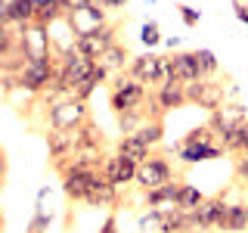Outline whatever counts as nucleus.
Here are the masks:
<instances>
[{
  "mask_svg": "<svg viewBox=\"0 0 248 233\" xmlns=\"http://www.w3.org/2000/svg\"><path fill=\"white\" fill-rule=\"evenodd\" d=\"M50 224H53V215L44 208V202H37V208H34V215H31L25 233H46V230H50Z\"/></svg>",
  "mask_w": 248,
  "mask_h": 233,
  "instance_id": "30",
  "label": "nucleus"
},
{
  "mask_svg": "<svg viewBox=\"0 0 248 233\" xmlns=\"http://www.w3.org/2000/svg\"><path fill=\"white\" fill-rule=\"evenodd\" d=\"M115 152L124 155V159H130V162H137V165H143V162L152 155V146L143 143L137 134H121L115 140Z\"/></svg>",
  "mask_w": 248,
  "mask_h": 233,
  "instance_id": "20",
  "label": "nucleus"
},
{
  "mask_svg": "<svg viewBox=\"0 0 248 233\" xmlns=\"http://www.w3.org/2000/svg\"><path fill=\"white\" fill-rule=\"evenodd\" d=\"M196 53H199V66H202V72H205V78H214L217 72H220V62H217V56L211 50L202 47V50H196Z\"/></svg>",
  "mask_w": 248,
  "mask_h": 233,
  "instance_id": "32",
  "label": "nucleus"
},
{
  "mask_svg": "<svg viewBox=\"0 0 248 233\" xmlns=\"http://www.w3.org/2000/svg\"><path fill=\"white\" fill-rule=\"evenodd\" d=\"M65 22H68V28H72V37H78V34H87L93 28L106 25L108 13H106V6L93 3V6H87V10H81V13H68Z\"/></svg>",
  "mask_w": 248,
  "mask_h": 233,
  "instance_id": "12",
  "label": "nucleus"
},
{
  "mask_svg": "<svg viewBox=\"0 0 248 233\" xmlns=\"http://www.w3.org/2000/svg\"><path fill=\"white\" fill-rule=\"evenodd\" d=\"M146 100H149V87H146V84H140L137 78H130L127 72L115 75L112 81H108V109H112L115 115L143 109Z\"/></svg>",
  "mask_w": 248,
  "mask_h": 233,
  "instance_id": "1",
  "label": "nucleus"
},
{
  "mask_svg": "<svg viewBox=\"0 0 248 233\" xmlns=\"http://www.w3.org/2000/svg\"><path fill=\"white\" fill-rule=\"evenodd\" d=\"M232 177H236L239 183H248V150L232 155Z\"/></svg>",
  "mask_w": 248,
  "mask_h": 233,
  "instance_id": "33",
  "label": "nucleus"
},
{
  "mask_svg": "<svg viewBox=\"0 0 248 233\" xmlns=\"http://www.w3.org/2000/svg\"><path fill=\"white\" fill-rule=\"evenodd\" d=\"M158 233H192L189 212H183L177 205L158 208Z\"/></svg>",
  "mask_w": 248,
  "mask_h": 233,
  "instance_id": "19",
  "label": "nucleus"
},
{
  "mask_svg": "<svg viewBox=\"0 0 248 233\" xmlns=\"http://www.w3.org/2000/svg\"><path fill=\"white\" fill-rule=\"evenodd\" d=\"M140 41H143L146 47H158V44H165V34H161V28H158V22H143V28H140Z\"/></svg>",
  "mask_w": 248,
  "mask_h": 233,
  "instance_id": "31",
  "label": "nucleus"
},
{
  "mask_svg": "<svg viewBox=\"0 0 248 233\" xmlns=\"http://www.w3.org/2000/svg\"><path fill=\"white\" fill-rule=\"evenodd\" d=\"M78 137H81V150H106V134L93 118L84 128H78Z\"/></svg>",
  "mask_w": 248,
  "mask_h": 233,
  "instance_id": "25",
  "label": "nucleus"
},
{
  "mask_svg": "<svg viewBox=\"0 0 248 233\" xmlns=\"http://www.w3.org/2000/svg\"><path fill=\"white\" fill-rule=\"evenodd\" d=\"M242 230H248V202H230L223 233H242Z\"/></svg>",
  "mask_w": 248,
  "mask_h": 233,
  "instance_id": "26",
  "label": "nucleus"
},
{
  "mask_svg": "<svg viewBox=\"0 0 248 233\" xmlns=\"http://www.w3.org/2000/svg\"><path fill=\"white\" fill-rule=\"evenodd\" d=\"M96 0H68V13H81V10H87V6H93Z\"/></svg>",
  "mask_w": 248,
  "mask_h": 233,
  "instance_id": "37",
  "label": "nucleus"
},
{
  "mask_svg": "<svg viewBox=\"0 0 248 233\" xmlns=\"http://www.w3.org/2000/svg\"><path fill=\"white\" fill-rule=\"evenodd\" d=\"M137 168H140L137 162L124 159V155H118V152H108L103 174H106L115 186H127V183H137Z\"/></svg>",
  "mask_w": 248,
  "mask_h": 233,
  "instance_id": "16",
  "label": "nucleus"
},
{
  "mask_svg": "<svg viewBox=\"0 0 248 233\" xmlns=\"http://www.w3.org/2000/svg\"><path fill=\"white\" fill-rule=\"evenodd\" d=\"M196 143H217V134L211 131V124H199V128L186 131L180 146H196Z\"/></svg>",
  "mask_w": 248,
  "mask_h": 233,
  "instance_id": "29",
  "label": "nucleus"
},
{
  "mask_svg": "<svg viewBox=\"0 0 248 233\" xmlns=\"http://www.w3.org/2000/svg\"><path fill=\"white\" fill-rule=\"evenodd\" d=\"M227 152L220 143H196V146H180L177 143V159L180 165H199V162H211V159H220Z\"/></svg>",
  "mask_w": 248,
  "mask_h": 233,
  "instance_id": "18",
  "label": "nucleus"
},
{
  "mask_svg": "<svg viewBox=\"0 0 248 233\" xmlns=\"http://www.w3.org/2000/svg\"><path fill=\"white\" fill-rule=\"evenodd\" d=\"M227 215H230V202H227V193H217V196H208L196 212H189V224H192V233H208V230H220L223 233V224H227Z\"/></svg>",
  "mask_w": 248,
  "mask_h": 233,
  "instance_id": "4",
  "label": "nucleus"
},
{
  "mask_svg": "<svg viewBox=\"0 0 248 233\" xmlns=\"http://www.w3.org/2000/svg\"><path fill=\"white\" fill-rule=\"evenodd\" d=\"M118 202H121V186H115L106 174H99L96 183H93V190L87 193V199H84V205L87 208H115Z\"/></svg>",
  "mask_w": 248,
  "mask_h": 233,
  "instance_id": "13",
  "label": "nucleus"
},
{
  "mask_svg": "<svg viewBox=\"0 0 248 233\" xmlns=\"http://www.w3.org/2000/svg\"><path fill=\"white\" fill-rule=\"evenodd\" d=\"M19 34H22V50L28 53V59H50L53 53V41H50V28L46 25H19Z\"/></svg>",
  "mask_w": 248,
  "mask_h": 233,
  "instance_id": "9",
  "label": "nucleus"
},
{
  "mask_svg": "<svg viewBox=\"0 0 248 233\" xmlns=\"http://www.w3.org/2000/svg\"><path fill=\"white\" fill-rule=\"evenodd\" d=\"M232 16H236L242 25H248V3H232Z\"/></svg>",
  "mask_w": 248,
  "mask_h": 233,
  "instance_id": "38",
  "label": "nucleus"
},
{
  "mask_svg": "<svg viewBox=\"0 0 248 233\" xmlns=\"http://www.w3.org/2000/svg\"><path fill=\"white\" fill-rule=\"evenodd\" d=\"M158 68H161V56L149 50V53H140V56L130 59L127 75H130V78H137L140 84H146L149 90H155V78H158Z\"/></svg>",
  "mask_w": 248,
  "mask_h": 233,
  "instance_id": "14",
  "label": "nucleus"
},
{
  "mask_svg": "<svg viewBox=\"0 0 248 233\" xmlns=\"http://www.w3.org/2000/svg\"><path fill=\"white\" fill-rule=\"evenodd\" d=\"M118 31H121V22H106V25L93 28V31H87V34H78L75 47L84 53V56H90L93 62H96L112 44H118Z\"/></svg>",
  "mask_w": 248,
  "mask_h": 233,
  "instance_id": "6",
  "label": "nucleus"
},
{
  "mask_svg": "<svg viewBox=\"0 0 248 233\" xmlns=\"http://www.w3.org/2000/svg\"><path fill=\"white\" fill-rule=\"evenodd\" d=\"M130 59H134V56H130V50L118 41V44H112L103 56L96 59V66H103L106 72L115 78V75H121V72H127V68H130Z\"/></svg>",
  "mask_w": 248,
  "mask_h": 233,
  "instance_id": "21",
  "label": "nucleus"
},
{
  "mask_svg": "<svg viewBox=\"0 0 248 233\" xmlns=\"http://www.w3.org/2000/svg\"><path fill=\"white\" fill-rule=\"evenodd\" d=\"M56 78H59V56L53 53L50 59H31L28 68L16 81H19V90L31 93V97H44L46 90L56 87Z\"/></svg>",
  "mask_w": 248,
  "mask_h": 233,
  "instance_id": "3",
  "label": "nucleus"
},
{
  "mask_svg": "<svg viewBox=\"0 0 248 233\" xmlns=\"http://www.w3.org/2000/svg\"><path fill=\"white\" fill-rule=\"evenodd\" d=\"M93 90H96V84H90V81H84V84H81V87H78V90H75V97H78V100H84V103H87V100L93 97Z\"/></svg>",
  "mask_w": 248,
  "mask_h": 233,
  "instance_id": "36",
  "label": "nucleus"
},
{
  "mask_svg": "<svg viewBox=\"0 0 248 233\" xmlns=\"http://www.w3.org/2000/svg\"><path fill=\"white\" fill-rule=\"evenodd\" d=\"M177 13H180L183 25H189V28H196L199 19H202V13L196 10V6H189V3H177Z\"/></svg>",
  "mask_w": 248,
  "mask_h": 233,
  "instance_id": "34",
  "label": "nucleus"
},
{
  "mask_svg": "<svg viewBox=\"0 0 248 233\" xmlns=\"http://www.w3.org/2000/svg\"><path fill=\"white\" fill-rule=\"evenodd\" d=\"M137 137L143 140V143H149L152 150H155V146H158L161 140H165V121H155V118H146V121H143V128L137 131Z\"/></svg>",
  "mask_w": 248,
  "mask_h": 233,
  "instance_id": "28",
  "label": "nucleus"
},
{
  "mask_svg": "<svg viewBox=\"0 0 248 233\" xmlns=\"http://www.w3.org/2000/svg\"><path fill=\"white\" fill-rule=\"evenodd\" d=\"M186 100L199 109L214 112V109H220L227 103V90H223V84L214 81V78H202L196 84H186Z\"/></svg>",
  "mask_w": 248,
  "mask_h": 233,
  "instance_id": "7",
  "label": "nucleus"
},
{
  "mask_svg": "<svg viewBox=\"0 0 248 233\" xmlns=\"http://www.w3.org/2000/svg\"><path fill=\"white\" fill-rule=\"evenodd\" d=\"M205 199H208V196L199 190V186H192V183H183V186H180V196H177V202H174V205H177V208H183V212H196V208H199Z\"/></svg>",
  "mask_w": 248,
  "mask_h": 233,
  "instance_id": "27",
  "label": "nucleus"
},
{
  "mask_svg": "<svg viewBox=\"0 0 248 233\" xmlns=\"http://www.w3.org/2000/svg\"><path fill=\"white\" fill-rule=\"evenodd\" d=\"M155 97H158V103H161L165 112H174V109L189 106V100H186V84H180V81H170V84H165V87H158Z\"/></svg>",
  "mask_w": 248,
  "mask_h": 233,
  "instance_id": "22",
  "label": "nucleus"
},
{
  "mask_svg": "<svg viewBox=\"0 0 248 233\" xmlns=\"http://www.w3.org/2000/svg\"><path fill=\"white\" fill-rule=\"evenodd\" d=\"M99 174H103V171H65V174H62V193H65V199L68 202H84Z\"/></svg>",
  "mask_w": 248,
  "mask_h": 233,
  "instance_id": "11",
  "label": "nucleus"
},
{
  "mask_svg": "<svg viewBox=\"0 0 248 233\" xmlns=\"http://www.w3.org/2000/svg\"><path fill=\"white\" fill-rule=\"evenodd\" d=\"M170 59H174V81L180 84H196L205 78L199 66V53L196 50H180V53H170Z\"/></svg>",
  "mask_w": 248,
  "mask_h": 233,
  "instance_id": "15",
  "label": "nucleus"
},
{
  "mask_svg": "<svg viewBox=\"0 0 248 233\" xmlns=\"http://www.w3.org/2000/svg\"><path fill=\"white\" fill-rule=\"evenodd\" d=\"M99 6H106V10H124L127 6V0H96Z\"/></svg>",
  "mask_w": 248,
  "mask_h": 233,
  "instance_id": "39",
  "label": "nucleus"
},
{
  "mask_svg": "<svg viewBox=\"0 0 248 233\" xmlns=\"http://www.w3.org/2000/svg\"><path fill=\"white\" fill-rule=\"evenodd\" d=\"M217 143L223 146L230 155H239V152H245L248 150V121L242 124V128H236V131H230V134H220L217 137Z\"/></svg>",
  "mask_w": 248,
  "mask_h": 233,
  "instance_id": "24",
  "label": "nucleus"
},
{
  "mask_svg": "<svg viewBox=\"0 0 248 233\" xmlns=\"http://www.w3.org/2000/svg\"><path fill=\"white\" fill-rule=\"evenodd\" d=\"M170 181H177V171H174V165H170V159L161 155V152H152L149 159L137 168V186L143 193L155 190V186H165Z\"/></svg>",
  "mask_w": 248,
  "mask_h": 233,
  "instance_id": "5",
  "label": "nucleus"
},
{
  "mask_svg": "<svg viewBox=\"0 0 248 233\" xmlns=\"http://www.w3.org/2000/svg\"><path fill=\"white\" fill-rule=\"evenodd\" d=\"M34 19H37L34 0H6L3 13H0V22H3V25H31Z\"/></svg>",
  "mask_w": 248,
  "mask_h": 233,
  "instance_id": "17",
  "label": "nucleus"
},
{
  "mask_svg": "<svg viewBox=\"0 0 248 233\" xmlns=\"http://www.w3.org/2000/svg\"><path fill=\"white\" fill-rule=\"evenodd\" d=\"M46 159L53 162V168H59L65 159H72V155L81 150V137H78V131H53L46 128Z\"/></svg>",
  "mask_w": 248,
  "mask_h": 233,
  "instance_id": "8",
  "label": "nucleus"
},
{
  "mask_svg": "<svg viewBox=\"0 0 248 233\" xmlns=\"http://www.w3.org/2000/svg\"><path fill=\"white\" fill-rule=\"evenodd\" d=\"M99 233H121L118 230V215H115V212L108 215L106 221H103V227H99Z\"/></svg>",
  "mask_w": 248,
  "mask_h": 233,
  "instance_id": "35",
  "label": "nucleus"
},
{
  "mask_svg": "<svg viewBox=\"0 0 248 233\" xmlns=\"http://www.w3.org/2000/svg\"><path fill=\"white\" fill-rule=\"evenodd\" d=\"M248 121V109L242 103H223L220 109H214L211 118H208V124H211V131L217 137L220 134H230V131L242 128V124Z\"/></svg>",
  "mask_w": 248,
  "mask_h": 233,
  "instance_id": "10",
  "label": "nucleus"
},
{
  "mask_svg": "<svg viewBox=\"0 0 248 233\" xmlns=\"http://www.w3.org/2000/svg\"><path fill=\"white\" fill-rule=\"evenodd\" d=\"M90 121V109L78 97H59L46 103V128L53 131H78Z\"/></svg>",
  "mask_w": 248,
  "mask_h": 233,
  "instance_id": "2",
  "label": "nucleus"
},
{
  "mask_svg": "<svg viewBox=\"0 0 248 233\" xmlns=\"http://www.w3.org/2000/svg\"><path fill=\"white\" fill-rule=\"evenodd\" d=\"M180 186H183V181H170V183H165V186H155V190H149L146 193V208H165V205H174L177 202V196H180Z\"/></svg>",
  "mask_w": 248,
  "mask_h": 233,
  "instance_id": "23",
  "label": "nucleus"
}]
</instances>
